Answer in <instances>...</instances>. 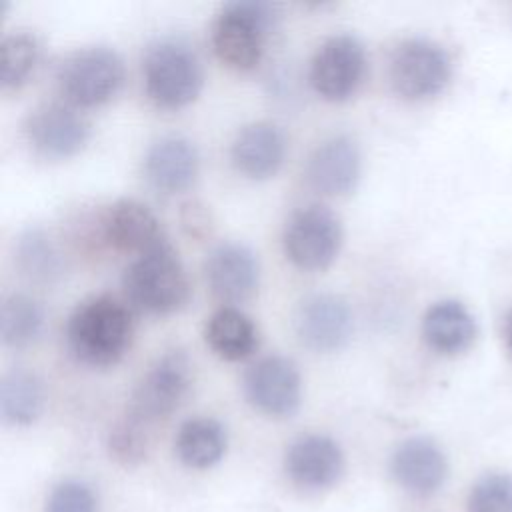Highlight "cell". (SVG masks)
I'll return each mask as SVG.
<instances>
[{
	"label": "cell",
	"mask_w": 512,
	"mask_h": 512,
	"mask_svg": "<svg viewBox=\"0 0 512 512\" xmlns=\"http://www.w3.org/2000/svg\"><path fill=\"white\" fill-rule=\"evenodd\" d=\"M134 322L128 306L110 294L82 300L66 322V342L82 364L104 368L128 350Z\"/></svg>",
	"instance_id": "6da1fadb"
},
{
	"label": "cell",
	"mask_w": 512,
	"mask_h": 512,
	"mask_svg": "<svg viewBox=\"0 0 512 512\" xmlns=\"http://www.w3.org/2000/svg\"><path fill=\"white\" fill-rule=\"evenodd\" d=\"M122 286L128 300L148 314H172L190 298L186 268L166 238L126 266Z\"/></svg>",
	"instance_id": "7a4b0ae2"
},
{
	"label": "cell",
	"mask_w": 512,
	"mask_h": 512,
	"mask_svg": "<svg viewBox=\"0 0 512 512\" xmlns=\"http://www.w3.org/2000/svg\"><path fill=\"white\" fill-rule=\"evenodd\" d=\"M142 78L148 98L168 110L188 106L204 86V70L196 50L174 36L158 38L146 48Z\"/></svg>",
	"instance_id": "3957f363"
},
{
	"label": "cell",
	"mask_w": 512,
	"mask_h": 512,
	"mask_svg": "<svg viewBox=\"0 0 512 512\" xmlns=\"http://www.w3.org/2000/svg\"><path fill=\"white\" fill-rule=\"evenodd\" d=\"M274 22L276 6L270 2L240 0L224 4L212 24V48L222 64L234 70H250L262 60Z\"/></svg>",
	"instance_id": "277c9868"
},
{
	"label": "cell",
	"mask_w": 512,
	"mask_h": 512,
	"mask_svg": "<svg viewBox=\"0 0 512 512\" xmlns=\"http://www.w3.org/2000/svg\"><path fill=\"white\" fill-rule=\"evenodd\" d=\"M122 56L110 46H86L68 54L58 68V88L64 102L92 108L108 102L124 84Z\"/></svg>",
	"instance_id": "5b68a950"
},
{
	"label": "cell",
	"mask_w": 512,
	"mask_h": 512,
	"mask_svg": "<svg viewBox=\"0 0 512 512\" xmlns=\"http://www.w3.org/2000/svg\"><path fill=\"white\" fill-rule=\"evenodd\" d=\"M192 362L180 348L166 350L142 374L132 390L126 414L146 426L168 418L192 388Z\"/></svg>",
	"instance_id": "8992f818"
},
{
	"label": "cell",
	"mask_w": 512,
	"mask_h": 512,
	"mask_svg": "<svg viewBox=\"0 0 512 512\" xmlns=\"http://www.w3.org/2000/svg\"><path fill=\"white\" fill-rule=\"evenodd\" d=\"M344 240L338 214L324 204H306L290 214L282 232L286 258L300 270H322L330 266Z\"/></svg>",
	"instance_id": "52a82bcc"
},
{
	"label": "cell",
	"mask_w": 512,
	"mask_h": 512,
	"mask_svg": "<svg viewBox=\"0 0 512 512\" xmlns=\"http://www.w3.org/2000/svg\"><path fill=\"white\" fill-rule=\"evenodd\" d=\"M388 76L394 92L408 100L438 94L450 80L446 50L428 38H406L390 56Z\"/></svg>",
	"instance_id": "ba28073f"
},
{
	"label": "cell",
	"mask_w": 512,
	"mask_h": 512,
	"mask_svg": "<svg viewBox=\"0 0 512 512\" xmlns=\"http://www.w3.org/2000/svg\"><path fill=\"white\" fill-rule=\"evenodd\" d=\"M366 72L364 44L354 34H332L314 52L308 80L316 94L340 102L350 98Z\"/></svg>",
	"instance_id": "9c48e42d"
},
{
	"label": "cell",
	"mask_w": 512,
	"mask_h": 512,
	"mask_svg": "<svg viewBox=\"0 0 512 512\" xmlns=\"http://www.w3.org/2000/svg\"><path fill=\"white\" fill-rule=\"evenodd\" d=\"M246 400L262 414L274 418L292 416L302 402V378L298 366L280 354L256 360L242 378Z\"/></svg>",
	"instance_id": "30bf717a"
},
{
	"label": "cell",
	"mask_w": 512,
	"mask_h": 512,
	"mask_svg": "<svg viewBox=\"0 0 512 512\" xmlns=\"http://www.w3.org/2000/svg\"><path fill=\"white\" fill-rule=\"evenodd\" d=\"M298 340L314 352H334L348 344L354 316L348 302L332 292H314L302 298L292 316Z\"/></svg>",
	"instance_id": "8fae6325"
},
{
	"label": "cell",
	"mask_w": 512,
	"mask_h": 512,
	"mask_svg": "<svg viewBox=\"0 0 512 512\" xmlns=\"http://www.w3.org/2000/svg\"><path fill=\"white\" fill-rule=\"evenodd\" d=\"M28 142L46 158H68L78 154L90 140V124L68 102H46L36 106L24 124Z\"/></svg>",
	"instance_id": "7c38bea8"
},
{
	"label": "cell",
	"mask_w": 512,
	"mask_h": 512,
	"mask_svg": "<svg viewBox=\"0 0 512 512\" xmlns=\"http://www.w3.org/2000/svg\"><path fill=\"white\" fill-rule=\"evenodd\" d=\"M204 274L212 294L226 306L250 300L260 284L256 252L242 242H222L206 258Z\"/></svg>",
	"instance_id": "4fadbf2b"
},
{
	"label": "cell",
	"mask_w": 512,
	"mask_h": 512,
	"mask_svg": "<svg viewBox=\"0 0 512 512\" xmlns=\"http://www.w3.org/2000/svg\"><path fill=\"white\" fill-rule=\"evenodd\" d=\"M362 172V152L348 134H334L322 140L306 160V182L324 196L350 192Z\"/></svg>",
	"instance_id": "5bb4252c"
},
{
	"label": "cell",
	"mask_w": 512,
	"mask_h": 512,
	"mask_svg": "<svg viewBox=\"0 0 512 512\" xmlns=\"http://www.w3.org/2000/svg\"><path fill=\"white\" fill-rule=\"evenodd\" d=\"M144 178L162 194L188 190L200 172V154L196 144L182 134H164L156 138L144 156Z\"/></svg>",
	"instance_id": "9a60e30c"
},
{
	"label": "cell",
	"mask_w": 512,
	"mask_h": 512,
	"mask_svg": "<svg viewBox=\"0 0 512 512\" xmlns=\"http://www.w3.org/2000/svg\"><path fill=\"white\" fill-rule=\"evenodd\" d=\"M284 468L294 484L308 490H322L336 484L342 476L344 454L330 436L306 434L288 446Z\"/></svg>",
	"instance_id": "2e32d148"
},
{
	"label": "cell",
	"mask_w": 512,
	"mask_h": 512,
	"mask_svg": "<svg viewBox=\"0 0 512 512\" xmlns=\"http://www.w3.org/2000/svg\"><path fill=\"white\" fill-rule=\"evenodd\" d=\"M286 156V136L270 120H256L242 126L230 146L234 168L252 180L270 178L278 172Z\"/></svg>",
	"instance_id": "e0dca14e"
},
{
	"label": "cell",
	"mask_w": 512,
	"mask_h": 512,
	"mask_svg": "<svg viewBox=\"0 0 512 512\" xmlns=\"http://www.w3.org/2000/svg\"><path fill=\"white\" fill-rule=\"evenodd\" d=\"M100 232L104 242L120 252L142 254L164 240L156 214L134 198H122L110 204L102 214Z\"/></svg>",
	"instance_id": "ac0fdd59"
},
{
	"label": "cell",
	"mask_w": 512,
	"mask_h": 512,
	"mask_svg": "<svg viewBox=\"0 0 512 512\" xmlns=\"http://www.w3.org/2000/svg\"><path fill=\"white\" fill-rule=\"evenodd\" d=\"M396 482L418 496L436 492L446 478V458L440 446L426 438L414 436L404 440L392 454L390 462Z\"/></svg>",
	"instance_id": "d6986e66"
},
{
	"label": "cell",
	"mask_w": 512,
	"mask_h": 512,
	"mask_svg": "<svg viewBox=\"0 0 512 512\" xmlns=\"http://www.w3.org/2000/svg\"><path fill=\"white\" fill-rule=\"evenodd\" d=\"M204 340L216 356L236 362L258 348V328L240 308L220 306L204 324Z\"/></svg>",
	"instance_id": "ffe728a7"
},
{
	"label": "cell",
	"mask_w": 512,
	"mask_h": 512,
	"mask_svg": "<svg viewBox=\"0 0 512 512\" xmlns=\"http://www.w3.org/2000/svg\"><path fill=\"white\" fill-rule=\"evenodd\" d=\"M422 336L432 350L440 354H458L472 344L476 324L464 304L456 300H440L426 310L422 318Z\"/></svg>",
	"instance_id": "44dd1931"
},
{
	"label": "cell",
	"mask_w": 512,
	"mask_h": 512,
	"mask_svg": "<svg viewBox=\"0 0 512 512\" xmlns=\"http://www.w3.org/2000/svg\"><path fill=\"white\" fill-rule=\"evenodd\" d=\"M44 408V384L34 370L14 366L2 374L0 412L12 426L32 424Z\"/></svg>",
	"instance_id": "7402d4cb"
},
{
	"label": "cell",
	"mask_w": 512,
	"mask_h": 512,
	"mask_svg": "<svg viewBox=\"0 0 512 512\" xmlns=\"http://www.w3.org/2000/svg\"><path fill=\"white\" fill-rule=\"evenodd\" d=\"M226 430L224 426L208 416H196L186 422L176 432L174 448L178 458L190 468H210L226 452Z\"/></svg>",
	"instance_id": "603a6c76"
},
{
	"label": "cell",
	"mask_w": 512,
	"mask_h": 512,
	"mask_svg": "<svg viewBox=\"0 0 512 512\" xmlns=\"http://www.w3.org/2000/svg\"><path fill=\"white\" fill-rule=\"evenodd\" d=\"M44 328V310L28 294L14 292L4 298L0 310V336L8 348H26Z\"/></svg>",
	"instance_id": "cb8c5ba5"
},
{
	"label": "cell",
	"mask_w": 512,
	"mask_h": 512,
	"mask_svg": "<svg viewBox=\"0 0 512 512\" xmlns=\"http://www.w3.org/2000/svg\"><path fill=\"white\" fill-rule=\"evenodd\" d=\"M16 262L36 282H54L64 272L60 252L42 228H28L18 236Z\"/></svg>",
	"instance_id": "d4e9b609"
},
{
	"label": "cell",
	"mask_w": 512,
	"mask_h": 512,
	"mask_svg": "<svg viewBox=\"0 0 512 512\" xmlns=\"http://www.w3.org/2000/svg\"><path fill=\"white\" fill-rule=\"evenodd\" d=\"M40 58L38 38L18 30L2 38L0 44V86L2 90L20 88L34 72Z\"/></svg>",
	"instance_id": "484cf974"
},
{
	"label": "cell",
	"mask_w": 512,
	"mask_h": 512,
	"mask_svg": "<svg viewBox=\"0 0 512 512\" xmlns=\"http://www.w3.org/2000/svg\"><path fill=\"white\" fill-rule=\"evenodd\" d=\"M150 430V426L124 414L108 434L110 456L124 466L140 464L150 450Z\"/></svg>",
	"instance_id": "4316f807"
},
{
	"label": "cell",
	"mask_w": 512,
	"mask_h": 512,
	"mask_svg": "<svg viewBox=\"0 0 512 512\" xmlns=\"http://www.w3.org/2000/svg\"><path fill=\"white\" fill-rule=\"evenodd\" d=\"M468 512H512V478L508 474L482 476L468 496Z\"/></svg>",
	"instance_id": "83f0119b"
},
{
	"label": "cell",
	"mask_w": 512,
	"mask_h": 512,
	"mask_svg": "<svg viewBox=\"0 0 512 512\" xmlns=\"http://www.w3.org/2000/svg\"><path fill=\"white\" fill-rule=\"evenodd\" d=\"M46 512H98L92 488L80 480L56 484L46 500Z\"/></svg>",
	"instance_id": "f1b7e54d"
},
{
	"label": "cell",
	"mask_w": 512,
	"mask_h": 512,
	"mask_svg": "<svg viewBox=\"0 0 512 512\" xmlns=\"http://www.w3.org/2000/svg\"><path fill=\"white\" fill-rule=\"evenodd\" d=\"M182 222H184V228L192 234V236H202L206 230H208V214L204 210V206L196 204V202H190L184 206L182 210Z\"/></svg>",
	"instance_id": "f546056e"
},
{
	"label": "cell",
	"mask_w": 512,
	"mask_h": 512,
	"mask_svg": "<svg viewBox=\"0 0 512 512\" xmlns=\"http://www.w3.org/2000/svg\"><path fill=\"white\" fill-rule=\"evenodd\" d=\"M504 336H506L508 352H510V356H512V314H510V318H508V322H506V332H504Z\"/></svg>",
	"instance_id": "4dcf8cb0"
}]
</instances>
